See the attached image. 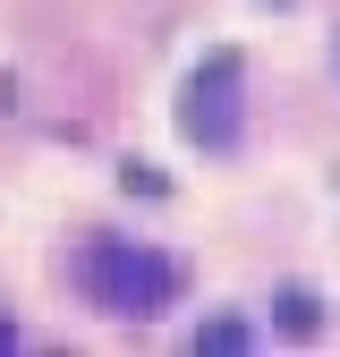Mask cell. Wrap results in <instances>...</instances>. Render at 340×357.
I'll return each instance as SVG.
<instances>
[{"mask_svg":"<svg viewBox=\"0 0 340 357\" xmlns=\"http://www.w3.org/2000/svg\"><path fill=\"white\" fill-rule=\"evenodd\" d=\"M77 289L119 324H153L170 298H179V264L162 247H137V238H94L77 255Z\"/></svg>","mask_w":340,"mask_h":357,"instance_id":"obj_1","label":"cell"},{"mask_svg":"<svg viewBox=\"0 0 340 357\" xmlns=\"http://www.w3.org/2000/svg\"><path fill=\"white\" fill-rule=\"evenodd\" d=\"M187 137L212 145V153H230V145H238V60H230V52L187 85Z\"/></svg>","mask_w":340,"mask_h":357,"instance_id":"obj_2","label":"cell"},{"mask_svg":"<svg viewBox=\"0 0 340 357\" xmlns=\"http://www.w3.org/2000/svg\"><path fill=\"white\" fill-rule=\"evenodd\" d=\"M196 349H247V332H238V324H204Z\"/></svg>","mask_w":340,"mask_h":357,"instance_id":"obj_3","label":"cell"},{"mask_svg":"<svg viewBox=\"0 0 340 357\" xmlns=\"http://www.w3.org/2000/svg\"><path fill=\"white\" fill-rule=\"evenodd\" d=\"M0 349H17V324H9V315H0Z\"/></svg>","mask_w":340,"mask_h":357,"instance_id":"obj_4","label":"cell"}]
</instances>
